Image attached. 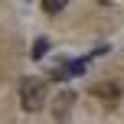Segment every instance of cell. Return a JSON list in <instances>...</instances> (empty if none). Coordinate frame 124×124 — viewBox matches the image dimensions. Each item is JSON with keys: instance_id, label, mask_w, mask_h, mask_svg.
<instances>
[{"instance_id": "5b68a950", "label": "cell", "mask_w": 124, "mask_h": 124, "mask_svg": "<svg viewBox=\"0 0 124 124\" xmlns=\"http://www.w3.org/2000/svg\"><path fill=\"white\" fill-rule=\"evenodd\" d=\"M62 10H65V0H46L43 3V13H49V16H56Z\"/></svg>"}, {"instance_id": "277c9868", "label": "cell", "mask_w": 124, "mask_h": 124, "mask_svg": "<svg viewBox=\"0 0 124 124\" xmlns=\"http://www.w3.org/2000/svg\"><path fill=\"white\" fill-rule=\"evenodd\" d=\"M46 52H49V39H46V36H39L36 43H33V49H30V56H33V59H43Z\"/></svg>"}, {"instance_id": "6da1fadb", "label": "cell", "mask_w": 124, "mask_h": 124, "mask_svg": "<svg viewBox=\"0 0 124 124\" xmlns=\"http://www.w3.org/2000/svg\"><path fill=\"white\" fill-rule=\"evenodd\" d=\"M46 101H49V92H46L43 78H23L20 82V105H23V111H43Z\"/></svg>"}, {"instance_id": "7a4b0ae2", "label": "cell", "mask_w": 124, "mask_h": 124, "mask_svg": "<svg viewBox=\"0 0 124 124\" xmlns=\"http://www.w3.org/2000/svg\"><path fill=\"white\" fill-rule=\"evenodd\" d=\"M72 105H75V92H59L56 98H52V114H56V118H65L69 111H72Z\"/></svg>"}, {"instance_id": "3957f363", "label": "cell", "mask_w": 124, "mask_h": 124, "mask_svg": "<svg viewBox=\"0 0 124 124\" xmlns=\"http://www.w3.org/2000/svg\"><path fill=\"white\" fill-rule=\"evenodd\" d=\"M92 95L95 98H105V101H118L121 98V85H92Z\"/></svg>"}]
</instances>
